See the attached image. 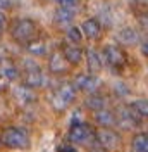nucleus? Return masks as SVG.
I'll list each match as a JSON object with an SVG mask.
<instances>
[{"mask_svg":"<svg viewBox=\"0 0 148 152\" xmlns=\"http://www.w3.org/2000/svg\"><path fill=\"white\" fill-rule=\"evenodd\" d=\"M0 145H5L9 149H17V151H26L29 147V135L22 128L9 126L0 135Z\"/></svg>","mask_w":148,"mask_h":152,"instance_id":"nucleus-1","label":"nucleus"},{"mask_svg":"<svg viewBox=\"0 0 148 152\" xmlns=\"http://www.w3.org/2000/svg\"><path fill=\"white\" fill-rule=\"evenodd\" d=\"M74 97H76V88L73 86V83H62L50 95V104L57 113H62L73 104Z\"/></svg>","mask_w":148,"mask_h":152,"instance_id":"nucleus-2","label":"nucleus"},{"mask_svg":"<svg viewBox=\"0 0 148 152\" xmlns=\"http://www.w3.org/2000/svg\"><path fill=\"white\" fill-rule=\"evenodd\" d=\"M12 38L16 42H21V43H28L31 40H35L38 33L36 23L33 19H17L12 26Z\"/></svg>","mask_w":148,"mask_h":152,"instance_id":"nucleus-3","label":"nucleus"},{"mask_svg":"<svg viewBox=\"0 0 148 152\" xmlns=\"http://www.w3.org/2000/svg\"><path fill=\"white\" fill-rule=\"evenodd\" d=\"M95 140H96V145L102 149V151H115V149H119L120 143H122V138H120V135L117 132H114L110 128H103L100 132L95 133Z\"/></svg>","mask_w":148,"mask_h":152,"instance_id":"nucleus-4","label":"nucleus"},{"mask_svg":"<svg viewBox=\"0 0 148 152\" xmlns=\"http://www.w3.org/2000/svg\"><path fill=\"white\" fill-rule=\"evenodd\" d=\"M67 138L76 145H86L95 140V132L91 130V126L84 123H78V124H71Z\"/></svg>","mask_w":148,"mask_h":152,"instance_id":"nucleus-5","label":"nucleus"},{"mask_svg":"<svg viewBox=\"0 0 148 152\" xmlns=\"http://www.w3.org/2000/svg\"><path fill=\"white\" fill-rule=\"evenodd\" d=\"M102 56H103V61H105V62H109L112 67L124 66V64H126V61H128L126 52H124L120 47H117V45H107V47L103 48Z\"/></svg>","mask_w":148,"mask_h":152,"instance_id":"nucleus-6","label":"nucleus"},{"mask_svg":"<svg viewBox=\"0 0 148 152\" xmlns=\"http://www.w3.org/2000/svg\"><path fill=\"white\" fill-rule=\"evenodd\" d=\"M73 86L78 88V90H81V92H84V94H95L96 88L100 86V81H98L96 76H93V75H78L74 78Z\"/></svg>","mask_w":148,"mask_h":152,"instance_id":"nucleus-7","label":"nucleus"},{"mask_svg":"<svg viewBox=\"0 0 148 152\" xmlns=\"http://www.w3.org/2000/svg\"><path fill=\"white\" fill-rule=\"evenodd\" d=\"M45 83V76L43 71L36 66V64H31L26 67V73H24V85L29 88H40V86Z\"/></svg>","mask_w":148,"mask_h":152,"instance_id":"nucleus-8","label":"nucleus"},{"mask_svg":"<svg viewBox=\"0 0 148 152\" xmlns=\"http://www.w3.org/2000/svg\"><path fill=\"white\" fill-rule=\"evenodd\" d=\"M14 99H16L17 105H21V107H29L33 102H36V94H35L33 88H29L26 85H21L14 90Z\"/></svg>","mask_w":148,"mask_h":152,"instance_id":"nucleus-9","label":"nucleus"},{"mask_svg":"<svg viewBox=\"0 0 148 152\" xmlns=\"http://www.w3.org/2000/svg\"><path fill=\"white\" fill-rule=\"evenodd\" d=\"M60 54L64 56V59L69 64H79L83 61V48L79 47L78 43H71V42H65L62 45Z\"/></svg>","mask_w":148,"mask_h":152,"instance_id":"nucleus-10","label":"nucleus"},{"mask_svg":"<svg viewBox=\"0 0 148 152\" xmlns=\"http://www.w3.org/2000/svg\"><path fill=\"white\" fill-rule=\"evenodd\" d=\"M76 18V7H65L59 5L54 12V21L57 26H69Z\"/></svg>","mask_w":148,"mask_h":152,"instance_id":"nucleus-11","label":"nucleus"},{"mask_svg":"<svg viewBox=\"0 0 148 152\" xmlns=\"http://www.w3.org/2000/svg\"><path fill=\"white\" fill-rule=\"evenodd\" d=\"M103 64H105V61H103L102 54L96 48H88V52H86V66L90 69V73L91 75L100 73L103 69Z\"/></svg>","mask_w":148,"mask_h":152,"instance_id":"nucleus-12","label":"nucleus"},{"mask_svg":"<svg viewBox=\"0 0 148 152\" xmlns=\"http://www.w3.org/2000/svg\"><path fill=\"white\" fill-rule=\"evenodd\" d=\"M115 40L119 42L120 45H124V47H131V45H136L139 42V33L134 28L126 26V28H122V29L117 31Z\"/></svg>","mask_w":148,"mask_h":152,"instance_id":"nucleus-13","label":"nucleus"},{"mask_svg":"<svg viewBox=\"0 0 148 152\" xmlns=\"http://www.w3.org/2000/svg\"><path fill=\"white\" fill-rule=\"evenodd\" d=\"M48 67H50V71L52 73H55V75H62V73H67V69H69V62L64 59V56L60 54V52H54L50 59H48Z\"/></svg>","mask_w":148,"mask_h":152,"instance_id":"nucleus-14","label":"nucleus"},{"mask_svg":"<svg viewBox=\"0 0 148 152\" xmlns=\"http://www.w3.org/2000/svg\"><path fill=\"white\" fill-rule=\"evenodd\" d=\"M81 33H83L86 38H90V40H96V38H100L102 26H100V23L95 18H90L81 24Z\"/></svg>","mask_w":148,"mask_h":152,"instance_id":"nucleus-15","label":"nucleus"},{"mask_svg":"<svg viewBox=\"0 0 148 152\" xmlns=\"http://www.w3.org/2000/svg\"><path fill=\"white\" fill-rule=\"evenodd\" d=\"M17 76H19V71H17V67L14 66V62H10L7 59L0 61V80L14 81V80H17Z\"/></svg>","mask_w":148,"mask_h":152,"instance_id":"nucleus-16","label":"nucleus"},{"mask_svg":"<svg viewBox=\"0 0 148 152\" xmlns=\"http://www.w3.org/2000/svg\"><path fill=\"white\" fill-rule=\"evenodd\" d=\"M115 123H119L122 128H134L138 123V118L134 116V113L131 109H120L115 114Z\"/></svg>","mask_w":148,"mask_h":152,"instance_id":"nucleus-17","label":"nucleus"},{"mask_svg":"<svg viewBox=\"0 0 148 152\" xmlns=\"http://www.w3.org/2000/svg\"><path fill=\"white\" fill-rule=\"evenodd\" d=\"M95 121H96V124H100L102 128H110V126L115 124V113H112L109 109L95 111Z\"/></svg>","mask_w":148,"mask_h":152,"instance_id":"nucleus-18","label":"nucleus"},{"mask_svg":"<svg viewBox=\"0 0 148 152\" xmlns=\"http://www.w3.org/2000/svg\"><path fill=\"white\" fill-rule=\"evenodd\" d=\"M105 104H107V99L100 94H90L88 99L84 100V107L91 109V111H100V109H105Z\"/></svg>","mask_w":148,"mask_h":152,"instance_id":"nucleus-19","label":"nucleus"},{"mask_svg":"<svg viewBox=\"0 0 148 152\" xmlns=\"http://www.w3.org/2000/svg\"><path fill=\"white\" fill-rule=\"evenodd\" d=\"M131 111L134 113L136 118H143V119H148V100L147 99H139V100H134L129 107Z\"/></svg>","mask_w":148,"mask_h":152,"instance_id":"nucleus-20","label":"nucleus"},{"mask_svg":"<svg viewBox=\"0 0 148 152\" xmlns=\"http://www.w3.org/2000/svg\"><path fill=\"white\" fill-rule=\"evenodd\" d=\"M134 152H148V133H138L133 138Z\"/></svg>","mask_w":148,"mask_h":152,"instance_id":"nucleus-21","label":"nucleus"},{"mask_svg":"<svg viewBox=\"0 0 148 152\" xmlns=\"http://www.w3.org/2000/svg\"><path fill=\"white\" fill-rule=\"evenodd\" d=\"M28 52L29 54H33V56H43L46 52V45L43 40H31L28 42Z\"/></svg>","mask_w":148,"mask_h":152,"instance_id":"nucleus-22","label":"nucleus"},{"mask_svg":"<svg viewBox=\"0 0 148 152\" xmlns=\"http://www.w3.org/2000/svg\"><path fill=\"white\" fill-rule=\"evenodd\" d=\"M65 37H67V42H71V43H79L83 40V33H81L79 28L71 26V28H67V31H65Z\"/></svg>","mask_w":148,"mask_h":152,"instance_id":"nucleus-23","label":"nucleus"},{"mask_svg":"<svg viewBox=\"0 0 148 152\" xmlns=\"http://www.w3.org/2000/svg\"><path fill=\"white\" fill-rule=\"evenodd\" d=\"M139 24H141V28L148 33V10H147V12H143V14L139 16Z\"/></svg>","mask_w":148,"mask_h":152,"instance_id":"nucleus-24","label":"nucleus"},{"mask_svg":"<svg viewBox=\"0 0 148 152\" xmlns=\"http://www.w3.org/2000/svg\"><path fill=\"white\" fill-rule=\"evenodd\" d=\"M59 5H65V7H76L79 0H55Z\"/></svg>","mask_w":148,"mask_h":152,"instance_id":"nucleus-25","label":"nucleus"},{"mask_svg":"<svg viewBox=\"0 0 148 152\" xmlns=\"http://www.w3.org/2000/svg\"><path fill=\"white\" fill-rule=\"evenodd\" d=\"M10 5H12V0H0V12L10 9Z\"/></svg>","mask_w":148,"mask_h":152,"instance_id":"nucleus-26","label":"nucleus"},{"mask_svg":"<svg viewBox=\"0 0 148 152\" xmlns=\"http://www.w3.org/2000/svg\"><path fill=\"white\" fill-rule=\"evenodd\" d=\"M141 54L145 57H148V37L143 38V42H141Z\"/></svg>","mask_w":148,"mask_h":152,"instance_id":"nucleus-27","label":"nucleus"},{"mask_svg":"<svg viewBox=\"0 0 148 152\" xmlns=\"http://www.w3.org/2000/svg\"><path fill=\"white\" fill-rule=\"evenodd\" d=\"M5 24H7V18H5L4 12H0V35H2V31L5 28Z\"/></svg>","mask_w":148,"mask_h":152,"instance_id":"nucleus-28","label":"nucleus"},{"mask_svg":"<svg viewBox=\"0 0 148 152\" xmlns=\"http://www.w3.org/2000/svg\"><path fill=\"white\" fill-rule=\"evenodd\" d=\"M59 152H78V151L74 149L73 145H60L59 147Z\"/></svg>","mask_w":148,"mask_h":152,"instance_id":"nucleus-29","label":"nucleus"},{"mask_svg":"<svg viewBox=\"0 0 148 152\" xmlns=\"http://www.w3.org/2000/svg\"><path fill=\"white\" fill-rule=\"evenodd\" d=\"M139 5H145V7H148V0H136Z\"/></svg>","mask_w":148,"mask_h":152,"instance_id":"nucleus-30","label":"nucleus"}]
</instances>
